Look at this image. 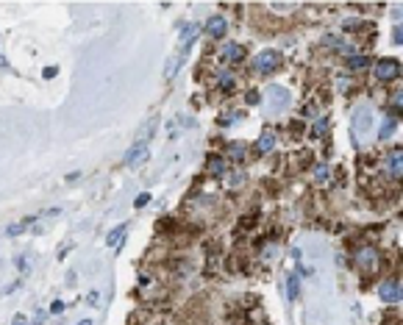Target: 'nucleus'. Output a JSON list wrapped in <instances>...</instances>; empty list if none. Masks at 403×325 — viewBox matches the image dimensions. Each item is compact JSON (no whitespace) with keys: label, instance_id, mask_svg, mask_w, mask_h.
<instances>
[{"label":"nucleus","instance_id":"nucleus-20","mask_svg":"<svg viewBox=\"0 0 403 325\" xmlns=\"http://www.w3.org/2000/svg\"><path fill=\"white\" fill-rule=\"evenodd\" d=\"M326 131H328V122L326 120H317L314 125H311V136H326Z\"/></svg>","mask_w":403,"mask_h":325},{"label":"nucleus","instance_id":"nucleus-14","mask_svg":"<svg viewBox=\"0 0 403 325\" xmlns=\"http://www.w3.org/2000/svg\"><path fill=\"white\" fill-rule=\"evenodd\" d=\"M328 175H331V172H328V167H326V164H317V167L311 170V178H314L317 184H326V181H328Z\"/></svg>","mask_w":403,"mask_h":325},{"label":"nucleus","instance_id":"nucleus-10","mask_svg":"<svg viewBox=\"0 0 403 325\" xmlns=\"http://www.w3.org/2000/svg\"><path fill=\"white\" fill-rule=\"evenodd\" d=\"M206 170H209V175L223 178V175H226V170H228V164H226V159H223V156H209V162H206Z\"/></svg>","mask_w":403,"mask_h":325},{"label":"nucleus","instance_id":"nucleus-29","mask_svg":"<svg viewBox=\"0 0 403 325\" xmlns=\"http://www.w3.org/2000/svg\"><path fill=\"white\" fill-rule=\"evenodd\" d=\"M248 103H259V92H248Z\"/></svg>","mask_w":403,"mask_h":325},{"label":"nucleus","instance_id":"nucleus-4","mask_svg":"<svg viewBox=\"0 0 403 325\" xmlns=\"http://www.w3.org/2000/svg\"><path fill=\"white\" fill-rule=\"evenodd\" d=\"M278 64H281V53H278V50H262V53L253 58V70L256 72H273Z\"/></svg>","mask_w":403,"mask_h":325},{"label":"nucleus","instance_id":"nucleus-23","mask_svg":"<svg viewBox=\"0 0 403 325\" xmlns=\"http://www.w3.org/2000/svg\"><path fill=\"white\" fill-rule=\"evenodd\" d=\"M181 58H184V56H178V58H170V67H167V72H164V75H167V78H173V75H175V70H178V67H181Z\"/></svg>","mask_w":403,"mask_h":325},{"label":"nucleus","instance_id":"nucleus-7","mask_svg":"<svg viewBox=\"0 0 403 325\" xmlns=\"http://www.w3.org/2000/svg\"><path fill=\"white\" fill-rule=\"evenodd\" d=\"M384 164H387V175L392 178V181H398V178L403 175V150H389Z\"/></svg>","mask_w":403,"mask_h":325},{"label":"nucleus","instance_id":"nucleus-15","mask_svg":"<svg viewBox=\"0 0 403 325\" xmlns=\"http://www.w3.org/2000/svg\"><path fill=\"white\" fill-rule=\"evenodd\" d=\"M367 64H370L367 56H350L347 58V67H350V70H364Z\"/></svg>","mask_w":403,"mask_h":325},{"label":"nucleus","instance_id":"nucleus-9","mask_svg":"<svg viewBox=\"0 0 403 325\" xmlns=\"http://www.w3.org/2000/svg\"><path fill=\"white\" fill-rule=\"evenodd\" d=\"M206 31H209V36H212V39H223V36H226V31H228V20H226V17H220V14L209 17Z\"/></svg>","mask_w":403,"mask_h":325},{"label":"nucleus","instance_id":"nucleus-30","mask_svg":"<svg viewBox=\"0 0 403 325\" xmlns=\"http://www.w3.org/2000/svg\"><path fill=\"white\" fill-rule=\"evenodd\" d=\"M0 67H3V70H6V67H8V61H6V58H3V56H0Z\"/></svg>","mask_w":403,"mask_h":325},{"label":"nucleus","instance_id":"nucleus-5","mask_svg":"<svg viewBox=\"0 0 403 325\" xmlns=\"http://www.w3.org/2000/svg\"><path fill=\"white\" fill-rule=\"evenodd\" d=\"M398 75H401V61H395V58H381L375 64V78L378 81H395Z\"/></svg>","mask_w":403,"mask_h":325},{"label":"nucleus","instance_id":"nucleus-12","mask_svg":"<svg viewBox=\"0 0 403 325\" xmlns=\"http://www.w3.org/2000/svg\"><path fill=\"white\" fill-rule=\"evenodd\" d=\"M223 58H228V61H242V58H245V48L236 45V42L226 45V48H223Z\"/></svg>","mask_w":403,"mask_h":325},{"label":"nucleus","instance_id":"nucleus-16","mask_svg":"<svg viewBox=\"0 0 403 325\" xmlns=\"http://www.w3.org/2000/svg\"><path fill=\"white\" fill-rule=\"evenodd\" d=\"M31 222H34V217L22 219V222H17V225H8V236H17V233H22L25 228H31Z\"/></svg>","mask_w":403,"mask_h":325},{"label":"nucleus","instance_id":"nucleus-25","mask_svg":"<svg viewBox=\"0 0 403 325\" xmlns=\"http://www.w3.org/2000/svg\"><path fill=\"white\" fill-rule=\"evenodd\" d=\"M231 86H233V78L226 72V75L220 78V89H231Z\"/></svg>","mask_w":403,"mask_h":325},{"label":"nucleus","instance_id":"nucleus-19","mask_svg":"<svg viewBox=\"0 0 403 325\" xmlns=\"http://www.w3.org/2000/svg\"><path fill=\"white\" fill-rule=\"evenodd\" d=\"M228 150H231V156L236 159V162H242V159H245V145H242V142H233Z\"/></svg>","mask_w":403,"mask_h":325},{"label":"nucleus","instance_id":"nucleus-21","mask_svg":"<svg viewBox=\"0 0 403 325\" xmlns=\"http://www.w3.org/2000/svg\"><path fill=\"white\" fill-rule=\"evenodd\" d=\"M17 270H20L22 275L31 272V259H28V256H20V259H17Z\"/></svg>","mask_w":403,"mask_h":325},{"label":"nucleus","instance_id":"nucleus-18","mask_svg":"<svg viewBox=\"0 0 403 325\" xmlns=\"http://www.w3.org/2000/svg\"><path fill=\"white\" fill-rule=\"evenodd\" d=\"M395 134V120H392V117H389L387 122H384L381 125V134H378V139H389V136Z\"/></svg>","mask_w":403,"mask_h":325},{"label":"nucleus","instance_id":"nucleus-8","mask_svg":"<svg viewBox=\"0 0 403 325\" xmlns=\"http://www.w3.org/2000/svg\"><path fill=\"white\" fill-rule=\"evenodd\" d=\"M148 153H150L148 145H142V142H134V145L128 148V153H125V159H122V162H125L128 167H136V164H142L145 159H148Z\"/></svg>","mask_w":403,"mask_h":325},{"label":"nucleus","instance_id":"nucleus-11","mask_svg":"<svg viewBox=\"0 0 403 325\" xmlns=\"http://www.w3.org/2000/svg\"><path fill=\"white\" fill-rule=\"evenodd\" d=\"M125 233H128V222L112 228V231H109V236H106V245H109V248H120L122 239H125Z\"/></svg>","mask_w":403,"mask_h":325},{"label":"nucleus","instance_id":"nucleus-1","mask_svg":"<svg viewBox=\"0 0 403 325\" xmlns=\"http://www.w3.org/2000/svg\"><path fill=\"white\" fill-rule=\"evenodd\" d=\"M370 128H373V111H370L367 106L356 108V114H353V142L364 139Z\"/></svg>","mask_w":403,"mask_h":325},{"label":"nucleus","instance_id":"nucleus-28","mask_svg":"<svg viewBox=\"0 0 403 325\" xmlns=\"http://www.w3.org/2000/svg\"><path fill=\"white\" fill-rule=\"evenodd\" d=\"M50 311H53V314H61V311H64V303H61V300H53V306H50Z\"/></svg>","mask_w":403,"mask_h":325},{"label":"nucleus","instance_id":"nucleus-13","mask_svg":"<svg viewBox=\"0 0 403 325\" xmlns=\"http://www.w3.org/2000/svg\"><path fill=\"white\" fill-rule=\"evenodd\" d=\"M273 148H276V134H273V131H264V134L259 136V142H256V150H259V153H270Z\"/></svg>","mask_w":403,"mask_h":325},{"label":"nucleus","instance_id":"nucleus-32","mask_svg":"<svg viewBox=\"0 0 403 325\" xmlns=\"http://www.w3.org/2000/svg\"><path fill=\"white\" fill-rule=\"evenodd\" d=\"M78 325H92V320H81V323H78Z\"/></svg>","mask_w":403,"mask_h":325},{"label":"nucleus","instance_id":"nucleus-27","mask_svg":"<svg viewBox=\"0 0 403 325\" xmlns=\"http://www.w3.org/2000/svg\"><path fill=\"white\" fill-rule=\"evenodd\" d=\"M392 39H395V45H401V42H403V31L398 28V25L392 28Z\"/></svg>","mask_w":403,"mask_h":325},{"label":"nucleus","instance_id":"nucleus-17","mask_svg":"<svg viewBox=\"0 0 403 325\" xmlns=\"http://www.w3.org/2000/svg\"><path fill=\"white\" fill-rule=\"evenodd\" d=\"M287 295H289V300H295V297H297V275H295V272L287 278Z\"/></svg>","mask_w":403,"mask_h":325},{"label":"nucleus","instance_id":"nucleus-31","mask_svg":"<svg viewBox=\"0 0 403 325\" xmlns=\"http://www.w3.org/2000/svg\"><path fill=\"white\" fill-rule=\"evenodd\" d=\"M14 325H25V320H22V317H17V320H14Z\"/></svg>","mask_w":403,"mask_h":325},{"label":"nucleus","instance_id":"nucleus-2","mask_svg":"<svg viewBox=\"0 0 403 325\" xmlns=\"http://www.w3.org/2000/svg\"><path fill=\"white\" fill-rule=\"evenodd\" d=\"M289 100H292V95H289L287 86H278V84L267 86V108L270 111H281V108H287L289 106Z\"/></svg>","mask_w":403,"mask_h":325},{"label":"nucleus","instance_id":"nucleus-3","mask_svg":"<svg viewBox=\"0 0 403 325\" xmlns=\"http://www.w3.org/2000/svg\"><path fill=\"white\" fill-rule=\"evenodd\" d=\"M356 267L364 270V272H370V270H378V262H381V256H378V250L370 248V245H364V248L356 250Z\"/></svg>","mask_w":403,"mask_h":325},{"label":"nucleus","instance_id":"nucleus-22","mask_svg":"<svg viewBox=\"0 0 403 325\" xmlns=\"http://www.w3.org/2000/svg\"><path fill=\"white\" fill-rule=\"evenodd\" d=\"M270 8H276V11H295L297 3H270Z\"/></svg>","mask_w":403,"mask_h":325},{"label":"nucleus","instance_id":"nucleus-26","mask_svg":"<svg viewBox=\"0 0 403 325\" xmlns=\"http://www.w3.org/2000/svg\"><path fill=\"white\" fill-rule=\"evenodd\" d=\"M303 117H317V106H314V103H309V106L303 108Z\"/></svg>","mask_w":403,"mask_h":325},{"label":"nucleus","instance_id":"nucleus-6","mask_svg":"<svg viewBox=\"0 0 403 325\" xmlns=\"http://www.w3.org/2000/svg\"><path fill=\"white\" fill-rule=\"evenodd\" d=\"M378 297L384 303H398L401 300V281L389 278V281H381L378 283Z\"/></svg>","mask_w":403,"mask_h":325},{"label":"nucleus","instance_id":"nucleus-24","mask_svg":"<svg viewBox=\"0 0 403 325\" xmlns=\"http://www.w3.org/2000/svg\"><path fill=\"white\" fill-rule=\"evenodd\" d=\"M150 203V192H142V195H139V198H136V209H142V206H148Z\"/></svg>","mask_w":403,"mask_h":325}]
</instances>
